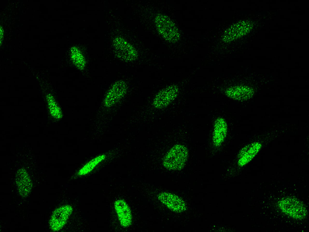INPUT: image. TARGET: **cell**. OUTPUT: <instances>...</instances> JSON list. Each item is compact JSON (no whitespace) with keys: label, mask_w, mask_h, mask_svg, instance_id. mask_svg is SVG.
<instances>
[{"label":"cell","mask_w":309,"mask_h":232,"mask_svg":"<svg viewBox=\"0 0 309 232\" xmlns=\"http://www.w3.org/2000/svg\"><path fill=\"white\" fill-rule=\"evenodd\" d=\"M188 156V150L185 146L176 145L170 150L165 157L163 165L169 170H181L184 167Z\"/></svg>","instance_id":"cell-1"},{"label":"cell","mask_w":309,"mask_h":232,"mask_svg":"<svg viewBox=\"0 0 309 232\" xmlns=\"http://www.w3.org/2000/svg\"><path fill=\"white\" fill-rule=\"evenodd\" d=\"M280 208L283 212L290 217L297 219H302L306 215L307 211L304 205L294 198H286L279 203Z\"/></svg>","instance_id":"cell-2"},{"label":"cell","mask_w":309,"mask_h":232,"mask_svg":"<svg viewBox=\"0 0 309 232\" xmlns=\"http://www.w3.org/2000/svg\"><path fill=\"white\" fill-rule=\"evenodd\" d=\"M158 198L162 203L173 211L180 213L186 210V206L184 201L174 194L163 192L158 195Z\"/></svg>","instance_id":"cell-3"},{"label":"cell","mask_w":309,"mask_h":232,"mask_svg":"<svg viewBox=\"0 0 309 232\" xmlns=\"http://www.w3.org/2000/svg\"><path fill=\"white\" fill-rule=\"evenodd\" d=\"M73 208L69 205L62 206L53 212L50 221L51 229L57 231L61 229L66 223L72 213Z\"/></svg>","instance_id":"cell-4"},{"label":"cell","mask_w":309,"mask_h":232,"mask_svg":"<svg viewBox=\"0 0 309 232\" xmlns=\"http://www.w3.org/2000/svg\"><path fill=\"white\" fill-rule=\"evenodd\" d=\"M114 207L121 226L124 227H129L132 223V216L127 203L123 199H119L115 202Z\"/></svg>","instance_id":"cell-5"},{"label":"cell","mask_w":309,"mask_h":232,"mask_svg":"<svg viewBox=\"0 0 309 232\" xmlns=\"http://www.w3.org/2000/svg\"><path fill=\"white\" fill-rule=\"evenodd\" d=\"M176 87L171 86L161 91L157 95L154 101V106L158 108H163L174 99L177 95Z\"/></svg>","instance_id":"cell-6"},{"label":"cell","mask_w":309,"mask_h":232,"mask_svg":"<svg viewBox=\"0 0 309 232\" xmlns=\"http://www.w3.org/2000/svg\"><path fill=\"white\" fill-rule=\"evenodd\" d=\"M226 122L223 118H219L215 121L213 135L214 144L219 146L223 142L227 132Z\"/></svg>","instance_id":"cell-7"},{"label":"cell","mask_w":309,"mask_h":232,"mask_svg":"<svg viewBox=\"0 0 309 232\" xmlns=\"http://www.w3.org/2000/svg\"><path fill=\"white\" fill-rule=\"evenodd\" d=\"M16 182L19 192L23 197L27 196L32 188L31 181L25 171H19L16 176Z\"/></svg>","instance_id":"cell-8"},{"label":"cell","mask_w":309,"mask_h":232,"mask_svg":"<svg viewBox=\"0 0 309 232\" xmlns=\"http://www.w3.org/2000/svg\"><path fill=\"white\" fill-rule=\"evenodd\" d=\"M260 145L254 143L244 147L240 152L238 163L243 166L250 161L259 151Z\"/></svg>","instance_id":"cell-9"},{"label":"cell","mask_w":309,"mask_h":232,"mask_svg":"<svg viewBox=\"0 0 309 232\" xmlns=\"http://www.w3.org/2000/svg\"><path fill=\"white\" fill-rule=\"evenodd\" d=\"M126 85L124 82H118L111 89L105 98V102L107 105L113 104L122 97L126 91Z\"/></svg>","instance_id":"cell-10"},{"label":"cell","mask_w":309,"mask_h":232,"mask_svg":"<svg viewBox=\"0 0 309 232\" xmlns=\"http://www.w3.org/2000/svg\"><path fill=\"white\" fill-rule=\"evenodd\" d=\"M104 155L99 156L93 159L85 164L78 172L80 176L86 175L91 171L104 158Z\"/></svg>","instance_id":"cell-11"},{"label":"cell","mask_w":309,"mask_h":232,"mask_svg":"<svg viewBox=\"0 0 309 232\" xmlns=\"http://www.w3.org/2000/svg\"><path fill=\"white\" fill-rule=\"evenodd\" d=\"M73 56V58L76 65L78 68H83L84 65V62L82 56L77 50H75Z\"/></svg>","instance_id":"cell-12"}]
</instances>
